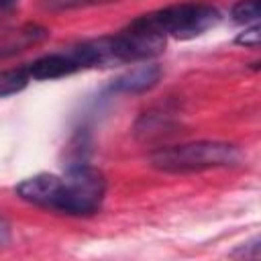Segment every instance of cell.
Segmentation results:
<instances>
[{"label": "cell", "instance_id": "obj_6", "mask_svg": "<svg viewBox=\"0 0 261 261\" xmlns=\"http://www.w3.org/2000/svg\"><path fill=\"white\" fill-rule=\"evenodd\" d=\"M159 80H161V65L145 63V65H139V67L118 75L110 84V90L120 92V94H141V92L155 88L159 84Z\"/></svg>", "mask_w": 261, "mask_h": 261}, {"label": "cell", "instance_id": "obj_13", "mask_svg": "<svg viewBox=\"0 0 261 261\" xmlns=\"http://www.w3.org/2000/svg\"><path fill=\"white\" fill-rule=\"evenodd\" d=\"M259 253H261V239L259 237H255L251 243H247V247H241V249H237V251H232L230 255L232 257H259Z\"/></svg>", "mask_w": 261, "mask_h": 261}, {"label": "cell", "instance_id": "obj_2", "mask_svg": "<svg viewBox=\"0 0 261 261\" xmlns=\"http://www.w3.org/2000/svg\"><path fill=\"white\" fill-rule=\"evenodd\" d=\"M241 161V151L224 141H194L171 147H159L149 155V165L165 173H194L218 167H230Z\"/></svg>", "mask_w": 261, "mask_h": 261}, {"label": "cell", "instance_id": "obj_8", "mask_svg": "<svg viewBox=\"0 0 261 261\" xmlns=\"http://www.w3.org/2000/svg\"><path fill=\"white\" fill-rule=\"evenodd\" d=\"M171 128H173V124H169V120L163 118V114H153V112L147 114L145 112L135 124V135L143 141H149L153 137H163L167 130L171 133Z\"/></svg>", "mask_w": 261, "mask_h": 261}, {"label": "cell", "instance_id": "obj_4", "mask_svg": "<svg viewBox=\"0 0 261 261\" xmlns=\"http://www.w3.org/2000/svg\"><path fill=\"white\" fill-rule=\"evenodd\" d=\"M106 63H120V61H141L151 59L165 51V35L141 27L135 20L118 35L102 37Z\"/></svg>", "mask_w": 261, "mask_h": 261}, {"label": "cell", "instance_id": "obj_7", "mask_svg": "<svg viewBox=\"0 0 261 261\" xmlns=\"http://www.w3.org/2000/svg\"><path fill=\"white\" fill-rule=\"evenodd\" d=\"M49 37V31L45 27H39V24H27L22 29H18L14 33V37L6 39L0 43V59L4 57H10V55H16L20 51H24L29 45H35L43 39Z\"/></svg>", "mask_w": 261, "mask_h": 261}, {"label": "cell", "instance_id": "obj_5", "mask_svg": "<svg viewBox=\"0 0 261 261\" xmlns=\"http://www.w3.org/2000/svg\"><path fill=\"white\" fill-rule=\"evenodd\" d=\"M77 69H84V61L80 57L77 47H69L67 51L43 55L35 59L33 63L24 65V71L33 80H55V77L69 75Z\"/></svg>", "mask_w": 261, "mask_h": 261}, {"label": "cell", "instance_id": "obj_9", "mask_svg": "<svg viewBox=\"0 0 261 261\" xmlns=\"http://www.w3.org/2000/svg\"><path fill=\"white\" fill-rule=\"evenodd\" d=\"M29 80L31 77L24 71V67H20V69H2L0 71V98L24 90Z\"/></svg>", "mask_w": 261, "mask_h": 261}, {"label": "cell", "instance_id": "obj_1", "mask_svg": "<svg viewBox=\"0 0 261 261\" xmlns=\"http://www.w3.org/2000/svg\"><path fill=\"white\" fill-rule=\"evenodd\" d=\"M16 194L35 206L49 208L61 214L88 216L94 214L106 194V177L96 167L86 163L71 165L65 175L39 173L22 179Z\"/></svg>", "mask_w": 261, "mask_h": 261}, {"label": "cell", "instance_id": "obj_11", "mask_svg": "<svg viewBox=\"0 0 261 261\" xmlns=\"http://www.w3.org/2000/svg\"><path fill=\"white\" fill-rule=\"evenodd\" d=\"M118 0H41V6L51 12H63V10H75V8H88V6H104Z\"/></svg>", "mask_w": 261, "mask_h": 261}, {"label": "cell", "instance_id": "obj_15", "mask_svg": "<svg viewBox=\"0 0 261 261\" xmlns=\"http://www.w3.org/2000/svg\"><path fill=\"white\" fill-rule=\"evenodd\" d=\"M16 2H18V0H0V18H2L6 12H10V10L16 6Z\"/></svg>", "mask_w": 261, "mask_h": 261}, {"label": "cell", "instance_id": "obj_14", "mask_svg": "<svg viewBox=\"0 0 261 261\" xmlns=\"http://www.w3.org/2000/svg\"><path fill=\"white\" fill-rule=\"evenodd\" d=\"M10 241H12V226H10L8 220L0 218V247L8 245Z\"/></svg>", "mask_w": 261, "mask_h": 261}, {"label": "cell", "instance_id": "obj_12", "mask_svg": "<svg viewBox=\"0 0 261 261\" xmlns=\"http://www.w3.org/2000/svg\"><path fill=\"white\" fill-rule=\"evenodd\" d=\"M234 43H237V45H245V47H249V49H257L259 43H261V27L255 22L253 27L245 29L243 33L237 35Z\"/></svg>", "mask_w": 261, "mask_h": 261}, {"label": "cell", "instance_id": "obj_10", "mask_svg": "<svg viewBox=\"0 0 261 261\" xmlns=\"http://www.w3.org/2000/svg\"><path fill=\"white\" fill-rule=\"evenodd\" d=\"M259 14H261V2L259 0H239L230 10L232 20L239 24L257 22Z\"/></svg>", "mask_w": 261, "mask_h": 261}, {"label": "cell", "instance_id": "obj_3", "mask_svg": "<svg viewBox=\"0 0 261 261\" xmlns=\"http://www.w3.org/2000/svg\"><path fill=\"white\" fill-rule=\"evenodd\" d=\"M220 20V12L212 4L204 2H184L173 4L149 14L135 18L137 24L153 29L161 35H171L177 39H192L212 29Z\"/></svg>", "mask_w": 261, "mask_h": 261}]
</instances>
